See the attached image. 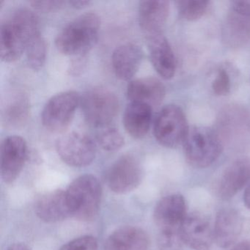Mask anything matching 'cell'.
I'll return each instance as SVG.
<instances>
[{
    "mask_svg": "<svg viewBox=\"0 0 250 250\" xmlns=\"http://www.w3.org/2000/svg\"><path fill=\"white\" fill-rule=\"evenodd\" d=\"M146 39L150 61L156 72L165 80L173 78L176 71V58L167 39L163 33Z\"/></svg>",
    "mask_w": 250,
    "mask_h": 250,
    "instance_id": "obj_14",
    "label": "cell"
},
{
    "mask_svg": "<svg viewBox=\"0 0 250 250\" xmlns=\"http://www.w3.org/2000/svg\"><path fill=\"white\" fill-rule=\"evenodd\" d=\"M39 17L28 8L14 11L0 27V58L5 62L18 61L28 42L40 33Z\"/></svg>",
    "mask_w": 250,
    "mask_h": 250,
    "instance_id": "obj_1",
    "label": "cell"
},
{
    "mask_svg": "<svg viewBox=\"0 0 250 250\" xmlns=\"http://www.w3.org/2000/svg\"><path fill=\"white\" fill-rule=\"evenodd\" d=\"M222 41L231 48L250 43V1L231 2L222 30Z\"/></svg>",
    "mask_w": 250,
    "mask_h": 250,
    "instance_id": "obj_9",
    "label": "cell"
},
{
    "mask_svg": "<svg viewBox=\"0 0 250 250\" xmlns=\"http://www.w3.org/2000/svg\"><path fill=\"white\" fill-rule=\"evenodd\" d=\"M250 184V157L240 158L225 169L219 183V196L222 200H229Z\"/></svg>",
    "mask_w": 250,
    "mask_h": 250,
    "instance_id": "obj_17",
    "label": "cell"
},
{
    "mask_svg": "<svg viewBox=\"0 0 250 250\" xmlns=\"http://www.w3.org/2000/svg\"><path fill=\"white\" fill-rule=\"evenodd\" d=\"M188 130L184 111L175 104L167 105L161 109L153 127L156 141L168 148H174L183 144Z\"/></svg>",
    "mask_w": 250,
    "mask_h": 250,
    "instance_id": "obj_7",
    "label": "cell"
},
{
    "mask_svg": "<svg viewBox=\"0 0 250 250\" xmlns=\"http://www.w3.org/2000/svg\"><path fill=\"white\" fill-rule=\"evenodd\" d=\"M27 62L33 71H39L43 68L46 59L47 47L42 33L35 36L26 47Z\"/></svg>",
    "mask_w": 250,
    "mask_h": 250,
    "instance_id": "obj_25",
    "label": "cell"
},
{
    "mask_svg": "<svg viewBox=\"0 0 250 250\" xmlns=\"http://www.w3.org/2000/svg\"><path fill=\"white\" fill-rule=\"evenodd\" d=\"M35 212L39 219L47 223L71 217L65 190H55L42 194L35 203Z\"/></svg>",
    "mask_w": 250,
    "mask_h": 250,
    "instance_id": "obj_19",
    "label": "cell"
},
{
    "mask_svg": "<svg viewBox=\"0 0 250 250\" xmlns=\"http://www.w3.org/2000/svg\"><path fill=\"white\" fill-rule=\"evenodd\" d=\"M65 4L66 2L61 0H33L30 2V5L35 10L43 13L59 11Z\"/></svg>",
    "mask_w": 250,
    "mask_h": 250,
    "instance_id": "obj_31",
    "label": "cell"
},
{
    "mask_svg": "<svg viewBox=\"0 0 250 250\" xmlns=\"http://www.w3.org/2000/svg\"><path fill=\"white\" fill-rule=\"evenodd\" d=\"M30 106L28 96L25 93L12 95L2 109V124L10 129L24 126L29 118Z\"/></svg>",
    "mask_w": 250,
    "mask_h": 250,
    "instance_id": "obj_23",
    "label": "cell"
},
{
    "mask_svg": "<svg viewBox=\"0 0 250 250\" xmlns=\"http://www.w3.org/2000/svg\"><path fill=\"white\" fill-rule=\"evenodd\" d=\"M100 28L101 20L97 14H82L58 33L55 39L57 49L67 56L87 55L97 42Z\"/></svg>",
    "mask_w": 250,
    "mask_h": 250,
    "instance_id": "obj_2",
    "label": "cell"
},
{
    "mask_svg": "<svg viewBox=\"0 0 250 250\" xmlns=\"http://www.w3.org/2000/svg\"><path fill=\"white\" fill-rule=\"evenodd\" d=\"M7 250H31L27 245L21 243H15L11 244Z\"/></svg>",
    "mask_w": 250,
    "mask_h": 250,
    "instance_id": "obj_35",
    "label": "cell"
},
{
    "mask_svg": "<svg viewBox=\"0 0 250 250\" xmlns=\"http://www.w3.org/2000/svg\"><path fill=\"white\" fill-rule=\"evenodd\" d=\"M87 55L73 57L68 65V73L70 75L77 77L81 75L85 69L87 62Z\"/></svg>",
    "mask_w": 250,
    "mask_h": 250,
    "instance_id": "obj_32",
    "label": "cell"
},
{
    "mask_svg": "<svg viewBox=\"0 0 250 250\" xmlns=\"http://www.w3.org/2000/svg\"><path fill=\"white\" fill-rule=\"evenodd\" d=\"M96 141L102 148L109 152L117 151L124 146L121 131L111 125L98 128Z\"/></svg>",
    "mask_w": 250,
    "mask_h": 250,
    "instance_id": "obj_26",
    "label": "cell"
},
{
    "mask_svg": "<svg viewBox=\"0 0 250 250\" xmlns=\"http://www.w3.org/2000/svg\"><path fill=\"white\" fill-rule=\"evenodd\" d=\"M81 96L78 92L68 90L52 96L43 111L42 121L43 126L52 133H62L74 119L76 111L80 106Z\"/></svg>",
    "mask_w": 250,
    "mask_h": 250,
    "instance_id": "obj_6",
    "label": "cell"
},
{
    "mask_svg": "<svg viewBox=\"0 0 250 250\" xmlns=\"http://www.w3.org/2000/svg\"><path fill=\"white\" fill-rule=\"evenodd\" d=\"M56 150L62 162L74 167L90 165L96 157V146L89 136L73 131L57 140Z\"/></svg>",
    "mask_w": 250,
    "mask_h": 250,
    "instance_id": "obj_8",
    "label": "cell"
},
{
    "mask_svg": "<svg viewBox=\"0 0 250 250\" xmlns=\"http://www.w3.org/2000/svg\"><path fill=\"white\" fill-rule=\"evenodd\" d=\"M244 202L245 206L250 210V184L247 186L244 191Z\"/></svg>",
    "mask_w": 250,
    "mask_h": 250,
    "instance_id": "obj_36",
    "label": "cell"
},
{
    "mask_svg": "<svg viewBox=\"0 0 250 250\" xmlns=\"http://www.w3.org/2000/svg\"><path fill=\"white\" fill-rule=\"evenodd\" d=\"M223 126L222 134H219L223 138L229 137L232 135L233 137H237L241 135V132H246L247 130H250V124L248 117L246 116L244 111L237 109L236 108H232L225 110L222 114L221 118Z\"/></svg>",
    "mask_w": 250,
    "mask_h": 250,
    "instance_id": "obj_24",
    "label": "cell"
},
{
    "mask_svg": "<svg viewBox=\"0 0 250 250\" xmlns=\"http://www.w3.org/2000/svg\"><path fill=\"white\" fill-rule=\"evenodd\" d=\"M71 217L83 222L93 220L99 213L102 187L96 177L83 175L76 178L65 190Z\"/></svg>",
    "mask_w": 250,
    "mask_h": 250,
    "instance_id": "obj_3",
    "label": "cell"
},
{
    "mask_svg": "<svg viewBox=\"0 0 250 250\" xmlns=\"http://www.w3.org/2000/svg\"><path fill=\"white\" fill-rule=\"evenodd\" d=\"M143 59V52L139 45L126 43L120 45L112 55V65L115 76L128 81L137 74Z\"/></svg>",
    "mask_w": 250,
    "mask_h": 250,
    "instance_id": "obj_18",
    "label": "cell"
},
{
    "mask_svg": "<svg viewBox=\"0 0 250 250\" xmlns=\"http://www.w3.org/2000/svg\"><path fill=\"white\" fill-rule=\"evenodd\" d=\"M71 7L77 9H82V8H85L91 4L90 1H84V0H74V1H69L68 2Z\"/></svg>",
    "mask_w": 250,
    "mask_h": 250,
    "instance_id": "obj_33",
    "label": "cell"
},
{
    "mask_svg": "<svg viewBox=\"0 0 250 250\" xmlns=\"http://www.w3.org/2000/svg\"><path fill=\"white\" fill-rule=\"evenodd\" d=\"M143 176V169L138 159L132 155L125 154L111 165L106 173V183L113 192L126 194L140 186Z\"/></svg>",
    "mask_w": 250,
    "mask_h": 250,
    "instance_id": "obj_10",
    "label": "cell"
},
{
    "mask_svg": "<svg viewBox=\"0 0 250 250\" xmlns=\"http://www.w3.org/2000/svg\"><path fill=\"white\" fill-rule=\"evenodd\" d=\"M80 106L85 121L99 128L111 125L119 110V100L111 90L94 87L81 96Z\"/></svg>",
    "mask_w": 250,
    "mask_h": 250,
    "instance_id": "obj_5",
    "label": "cell"
},
{
    "mask_svg": "<svg viewBox=\"0 0 250 250\" xmlns=\"http://www.w3.org/2000/svg\"><path fill=\"white\" fill-rule=\"evenodd\" d=\"M157 243L160 250H181L184 244L181 232H159Z\"/></svg>",
    "mask_w": 250,
    "mask_h": 250,
    "instance_id": "obj_28",
    "label": "cell"
},
{
    "mask_svg": "<svg viewBox=\"0 0 250 250\" xmlns=\"http://www.w3.org/2000/svg\"><path fill=\"white\" fill-rule=\"evenodd\" d=\"M169 13L165 0H146L139 5V24L146 38L162 33Z\"/></svg>",
    "mask_w": 250,
    "mask_h": 250,
    "instance_id": "obj_15",
    "label": "cell"
},
{
    "mask_svg": "<svg viewBox=\"0 0 250 250\" xmlns=\"http://www.w3.org/2000/svg\"><path fill=\"white\" fill-rule=\"evenodd\" d=\"M175 3L183 19L187 21H196L206 14L210 2L204 0H179Z\"/></svg>",
    "mask_w": 250,
    "mask_h": 250,
    "instance_id": "obj_27",
    "label": "cell"
},
{
    "mask_svg": "<svg viewBox=\"0 0 250 250\" xmlns=\"http://www.w3.org/2000/svg\"><path fill=\"white\" fill-rule=\"evenodd\" d=\"M126 94L130 102L145 104L153 109L163 102L166 89L158 79L144 77L131 80L127 86Z\"/></svg>",
    "mask_w": 250,
    "mask_h": 250,
    "instance_id": "obj_16",
    "label": "cell"
},
{
    "mask_svg": "<svg viewBox=\"0 0 250 250\" xmlns=\"http://www.w3.org/2000/svg\"><path fill=\"white\" fill-rule=\"evenodd\" d=\"M184 244L194 250H210L214 238L210 223L200 213L187 215L181 227Z\"/></svg>",
    "mask_w": 250,
    "mask_h": 250,
    "instance_id": "obj_13",
    "label": "cell"
},
{
    "mask_svg": "<svg viewBox=\"0 0 250 250\" xmlns=\"http://www.w3.org/2000/svg\"><path fill=\"white\" fill-rule=\"evenodd\" d=\"M231 250H250V241H244L235 245Z\"/></svg>",
    "mask_w": 250,
    "mask_h": 250,
    "instance_id": "obj_34",
    "label": "cell"
},
{
    "mask_svg": "<svg viewBox=\"0 0 250 250\" xmlns=\"http://www.w3.org/2000/svg\"><path fill=\"white\" fill-rule=\"evenodd\" d=\"M211 88L216 96H225L229 94L231 90L230 77L225 68H219L216 71L212 81Z\"/></svg>",
    "mask_w": 250,
    "mask_h": 250,
    "instance_id": "obj_29",
    "label": "cell"
},
{
    "mask_svg": "<svg viewBox=\"0 0 250 250\" xmlns=\"http://www.w3.org/2000/svg\"><path fill=\"white\" fill-rule=\"evenodd\" d=\"M149 238L138 227L125 226L114 231L105 243V250H147Z\"/></svg>",
    "mask_w": 250,
    "mask_h": 250,
    "instance_id": "obj_21",
    "label": "cell"
},
{
    "mask_svg": "<svg viewBox=\"0 0 250 250\" xmlns=\"http://www.w3.org/2000/svg\"><path fill=\"white\" fill-rule=\"evenodd\" d=\"M187 216L185 199L178 194L162 198L153 212V218L159 232H181Z\"/></svg>",
    "mask_w": 250,
    "mask_h": 250,
    "instance_id": "obj_12",
    "label": "cell"
},
{
    "mask_svg": "<svg viewBox=\"0 0 250 250\" xmlns=\"http://www.w3.org/2000/svg\"><path fill=\"white\" fill-rule=\"evenodd\" d=\"M97 249L96 238L93 235H86L68 241L60 250H97Z\"/></svg>",
    "mask_w": 250,
    "mask_h": 250,
    "instance_id": "obj_30",
    "label": "cell"
},
{
    "mask_svg": "<svg viewBox=\"0 0 250 250\" xmlns=\"http://www.w3.org/2000/svg\"><path fill=\"white\" fill-rule=\"evenodd\" d=\"M183 146L187 160L197 168H206L216 162L224 147L218 131L202 126L189 128Z\"/></svg>",
    "mask_w": 250,
    "mask_h": 250,
    "instance_id": "obj_4",
    "label": "cell"
},
{
    "mask_svg": "<svg viewBox=\"0 0 250 250\" xmlns=\"http://www.w3.org/2000/svg\"><path fill=\"white\" fill-rule=\"evenodd\" d=\"M153 109L148 105L130 102L124 112L123 123L126 132L134 139L143 138L150 129Z\"/></svg>",
    "mask_w": 250,
    "mask_h": 250,
    "instance_id": "obj_22",
    "label": "cell"
},
{
    "mask_svg": "<svg viewBox=\"0 0 250 250\" xmlns=\"http://www.w3.org/2000/svg\"><path fill=\"white\" fill-rule=\"evenodd\" d=\"M28 148L25 140L10 136L2 141L0 151V171L2 181L12 184L21 173L27 159Z\"/></svg>",
    "mask_w": 250,
    "mask_h": 250,
    "instance_id": "obj_11",
    "label": "cell"
},
{
    "mask_svg": "<svg viewBox=\"0 0 250 250\" xmlns=\"http://www.w3.org/2000/svg\"><path fill=\"white\" fill-rule=\"evenodd\" d=\"M243 229V220L238 211L232 208L219 210L216 215L213 238L222 248H228L238 239Z\"/></svg>",
    "mask_w": 250,
    "mask_h": 250,
    "instance_id": "obj_20",
    "label": "cell"
}]
</instances>
